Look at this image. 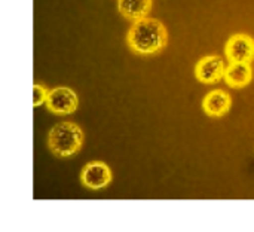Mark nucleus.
<instances>
[{"label":"nucleus","mask_w":254,"mask_h":232,"mask_svg":"<svg viewBox=\"0 0 254 232\" xmlns=\"http://www.w3.org/2000/svg\"><path fill=\"white\" fill-rule=\"evenodd\" d=\"M168 42L165 25L155 18H141L131 25L127 43L138 55H153L161 52Z\"/></svg>","instance_id":"nucleus-1"},{"label":"nucleus","mask_w":254,"mask_h":232,"mask_svg":"<svg viewBox=\"0 0 254 232\" xmlns=\"http://www.w3.org/2000/svg\"><path fill=\"white\" fill-rule=\"evenodd\" d=\"M83 145V133L73 122H60L48 134L49 151L61 158L74 155Z\"/></svg>","instance_id":"nucleus-2"},{"label":"nucleus","mask_w":254,"mask_h":232,"mask_svg":"<svg viewBox=\"0 0 254 232\" xmlns=\"http://www.w3.org/2000/svg\"><path fill=\"white\" fill-rule=\"evenodd\" d=\"M225 54L229 63H252L254 60V39L244 33L231 36L226 42Z\"/></svg>","instance_id":"nucleus-3"},{"label":"nucleus","mask_w":254,"mask_h":232,"mask_svg":"<svg viewBox=\"0 0 254 232\" xmlns=\"http://www.w3.org/2000/svg\"><path fill=\"white\" fill-rule=\"evenodd\" d=\"M45 104L48 110H51L55 115H70L77 109L79 101L73 89L60 86V88H54L49 91V95Z\"/></svg>","instance_id":"nucleus-4"},{"label":"nucleus","mask_w":254,"mask_h":232,"mask_svg":"<svg viewBox=\"0 0 254 232\" xmlns=\"http://www.w3.org/2000/svg\"><path fill=\"white\" fill-rule=\"evenodd\" d=\"M226 66L222 57L208 55L198 61L195 67V76L202 83H216L225 77Z\"/></svg>","instance_id":"nucleus-5"},{"label":"nucleus","mask_w":254,"mask_h":232,"mask_svg":"<svg viewBox=\"0 0 254 232\" xmlns=\"http://www.w3.org/2000/svg\"><path fill=\"white\" fill-rule=\"evenodd\" d=\"M80 180L89 189H101L110 183L112 171L107 167V164L94 161V162H89L85 165V168L82 170V174H80Z\"/></svg>","instance_id":"nucleus-6"},{"label":"nucleus","mask_w":254,"mask_h":232,"mask_svg":"<svg viewBox=\"0 0 254 232\" xmlns=\"http://www.w3.org/2000/svg\"><path fill=\"white\" fill-rule=\"evenodd\" d=\"M231 104H232L231 95L222 89L208 92L202 100L204 112L208 116H214V118H220V116L226 115L231 109Z\"/></svg>","instance_id":"nucleus-7"},{"label":"nucleus","mask_w":254,"mask_h":232,"mask_svg":"<svg viewBox=\"0 0 254 232\" xmlns=\"http://www.w3.org/2000/svg\"><path fill=\"white\" fill-rule=\"evenodd\" d=\"M253 70L250 63H229L225 72V82L231 88H243L250 83Z\"/></svg>","instance_id":"nucleus-8"},{"label":"nucleus","mask_w":254,"mask_h":232,"mask_svg":"<svg viewBox=\"0 0 254 232\" xmlns=\"http://www.w3.org/2000/svg\"><path fill=\"white\" fill-rule=\"evenodd\" d=\"M118 9L129 21L146 18L152 9V0H118Z\"/></svg>","instance_id":"nucleus-9"},{"label":"nucleus","mask_w":254,"mask_h":232,"mask_svg":"<svg viewBox=\"0 0 254 232\" xmlns=\"http://www.w3.org/2000/svg\"><path fill=\"white\" fill-rule=\"evenodd\" d=\"M48 95H49V91L40 85V83H34L33 85V106H40V104H45L46 100H48Z\"/></svg>","instance_id":"nucleus-10"}]
</instances>
